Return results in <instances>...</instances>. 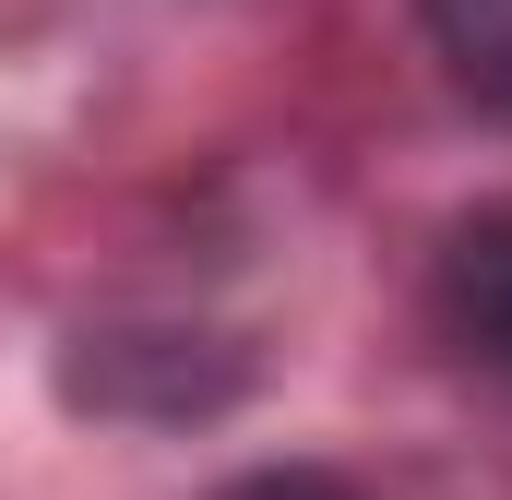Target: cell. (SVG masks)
Masks as SVG:
<instances>
[{
    "label": "cell",
    "mask_w": 512,
    "mask_h": 500,
    "mask_svg": "<svg viewBox=\"0 0 512 500\" xmlns=\"http://www.w3.org/2000/svg\"><path fill=\"white\" fill-rule=\"evenodd\" d=\"M417 36H429L441 84L489 131H512V0H417Z\"/></svg>",
    "instance_id": "cell-2"
},
{
    "label": "cell",
    "mask_w": 512,
    "mask_h": 500,
    "mask_svg": "<svg viewBox=\"0 0 512 500\" xmlns=\"http://www.w3.org/2000/svg\"><path fill=\"white\" fill-rule=\"evenodd\" d=\"M215 500H358V477H334V465H251Z\"/></svg>",
    "instance_id": "cell-3"
},
{
    "label": "cell",
    "mask_w": 512,
    "mask_h": 500,
    "mask_svg": "<svg viewBox=\"0 0 512 500\" xmlns=\"http://www.w3.org/2000/svg\"><path fill=\"white\" fill-rule=\"evenodd\" d=\"M429 310H441V334L477 358V370H512V203L489 215H465L441 262H429Z\"/></svg>",
    "instance_id": "cell-1"
}]
</instances>
